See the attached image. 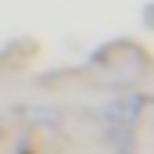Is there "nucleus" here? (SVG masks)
<instances>
[{
    "label": "nucleus",
    "mask_w": 154,
    "mask_h": 154,
    "mask_svg": "<svg viewBox=\"0 0 154 154\" xmlns=\"http://www.w3.org/2000/svg\"><path fill=\"white\" fill-rule=\"evenodd\" d=\"M136 104H140V100H125V104H115V111H111V118H122V122H133V118H136Z\"/></svg>",
    "instance_id": "1"
}]
</instances>
